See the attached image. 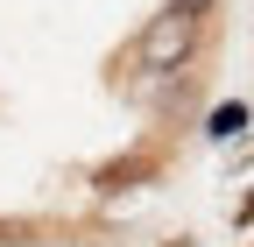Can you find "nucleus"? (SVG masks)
Returning <instances> with one entry per match:
<instances>
[{
	"label": "nucleus",
	"instance_id": "f257e3e1",
	"mask_svg": "<svg viewBox=\"0 0 254 247\" xmlns=\"http://www.w3.org/2000/svg\"><path fill=\"white\" fill-rule=\"evenodd\" d=\"M198 21H205V14H184V7H170L163 21H148V36H141V64H148V71L190 64V57H198Z\"/></svg>",
	"mask_w": 254,
	"mask_h": 247
},
{
	"label": "nucleus",
	"instance_id": "f03ea898",
	"mask_svg": "<svg viewBox=\"0 0 254 247\" xmlns=\"http://www.w3.org/2000/svg\"><path fill=\"white\" fill-rule=\"evenodd\" d=\"M240 127H247V106H240V99H233V106H212V120H205V134H212V141H233Z\"/></svg>",
	"mask_w": 254,
	"mask_h": 247
},
{
	"label": "nucleus",
	"instance_id": "7ed1b4c3",
	"mask_svg": "<svg viewBox=\"0 0 254 247\" xmlns=\"http://www.w3.org/2000/svg\"><path fill=\"white\" fill-rule=\"evenodd\" d=\"M170 7H184V14H205V7H212V0H170Z\"/></svg>",
	"mask_w": 254,
	"mask_h": 247
}]
</instances>
